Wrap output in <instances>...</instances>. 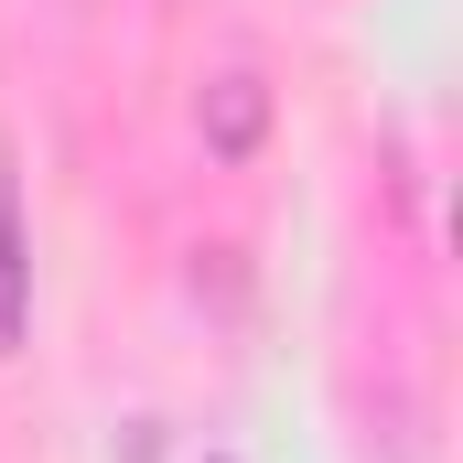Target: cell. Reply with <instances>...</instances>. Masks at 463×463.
Returning <instances> with one entry per match:
<instances>
[{
    "mask_svg": "<svg viewBox=\"0 0 463 463\" xmlns=\"http://www.w3.org/2000/svg\"><path fill=\"white\" fill-rule=\"evenodd\" d=\"M0 345H22V205L0 184Z\"/></svg>",
    "mask_w": 463,
    "mask_h": 463,
    "instance_id": "obj_1",
    "label": "cell"
},
{
    "mask_svg": "<svg viewBox=\"0 0 463 463\" xmlns=\"http://www.w3.org/2000/svg\"><path fill=\"white\" fill-rule=\"evenodd\" d=\"M248 129H259V76H227V118H216V140H248Z\"/></svg>",
    "mask_w": 463,
    "mask_h": 463,
    "instance_id": "obj_2",
    "label": "cell"
},
{
    "mask_svg": "<svg viewBox=\"0 0 463 463\" xmlns=\"http://www.w3.org/2000/svg\"><path fill=\"white\" fill-rule=\"evenodd\" d=\"M205 463H227V453H205Z\"/></svg>",
    "mask_w": 463,
    "mask_h": 463,
    "instance_id": "obj_3",
    "label": "cell"
}]
</instances>
